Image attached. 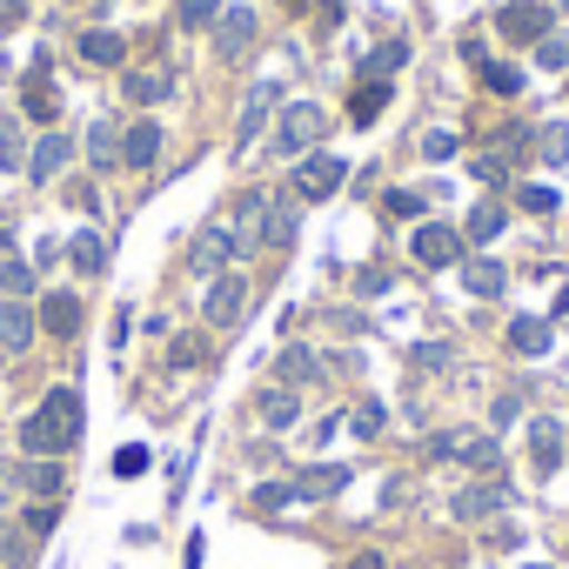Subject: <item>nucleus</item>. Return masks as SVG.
Here are the masks:
<instances>
[{"mask_svg": "<svg viewBox=\"0 0 569 569\" xmlns=\"http://www.w3.org/2000/svg\"><path fill=\"white\" fill-rule=\"evenodd\" d=\"M81 442V396L74 389H48L41 409L21 422V449L28 456H68Z\"/></svg>", "mask_w": 569, "mask_h": 569, "instance_id": "obj_1", "label": "nucleus"}, {"mask_svg": "<svg viewBox=\"0 0 569 569\" xmlns=\"http://www.w3.org/2000/svg\"><path fill=\"white\" fill-rule=\"evenodd\" d=\"M329 128L336 121L322 114V101H289V108H281V128H274V148L281 154H316Z\"/></svg>", "mask_w": 569, "mask_h": 569, "instance_id": "obj_2", "label": "nucleus"}, {"mask_svg": "<svg viewBox=\"0 0 569 569\" xmlns=\"http://www.w3.org/2000/svg\"><path fill=\"white\" fill-rule=\"evenodd\" d=\"M254 41H261V14H254V8H221V14H214V68L248 61Z\"/></svg>", "mask_w": 569, "mask_h": 569, "instance_id": "obj_3", "label": "nucleus"}, {"mask_svg": "<svg viewBox=\"0 0 569 569\" xmlns=\"http://www.w3.org/2000/svg\"><path fill=\"white\" fill-rule=\"evenodd\" d=\"M429 456L436 462H469V469H482V476H496V436H482V429H449V436H436L429 442Z\"/></svg>", "mask_w": 569, "mask_h": 569, "instance_id": "obj_4", "label": "nucleus"}, {"mask_svg": "<svg viewBox=\"0 0 569 569\" xmlns=\"http://www.w3.org/2000/svg\"><path fill=\"white\" fill-rule=\"evenodd\" d=\"M241 309H248V274H241V268H221V274L208 281V296H201V316H208L214 329H234Z\"/></svg>", "mask_w": 569, "mask_h": 569, "instance_id": "obj_5", "label": "nucleus"}, {"mask_svg": "<svg viewBox=\"0 0 569 569\" xmlns=\"http://www.w3.org/2000/svg\"><path fill=\"white\" fill-rule=\"evenodd\" d=\"M342 181H349V161H336V154H302V168H296V194L302 201H329V194H342Z\"/></svg>", "mask_w": 569, "mask_h": 569, "instance_id": "obj_6", "label": "nucleus"}, {"mask_svg": "<svg viewBox=\"0 0 569 569\" xmlns=\"http://www.w3.org/2000/svg\"><path fill=\"white\" fill-rule=\"evenodd\" d=\"M261 221H268V194H261V188L234 194V221H228V234H234V248H241V254H248V248H261Z\"/></svg>", "mask_w": 569, "mask_h": 569, "instance_id": "obj_7", "label": "nucleus"}, {"mask_svg": "<svg viewBox=\"0 0 569 569\" xmlns=\"http://www.w3.org/2000/svg\"><path fill=\"white\" fill-rule=\"evenodd\" d=\"M302 228V194H268V221H261V241L268 248H289Z\"/></svg>", "mask_w": 569, "mask_h": 569, "instance_id": "obj_8", "label": "nucleus"}, {"mask_svg": "<svg viewBox=\"0 0 569 569\" xmlns=\"http://www.w3.org/2000/svg\"><path fill=\"white\" fill-rule=\"evenodd\" d=\"M274 101H281L274 81H254V88H248V101H241V128H234V148H254V134H261V121L274 114Z\"/></svg>", "mask_w": 569, "mask_h": 569, "instance_id": "obj_9", "label": "nucleus"}, {"mask_svg": "<svg viewBox=\"0 0 569 569\" xmlns=\"http://www.w3.org/2000/svg\"><path fill=\"white\" fill-rule=\"evenodd\" d=\"M68 161H74V141L48 128V134H41V141L28 148V181H54V174H61Z\"/></svg>", "mask_w": 569, "mask_h": 569, "instance_id": "obj_10", "label": "nucleus"}, {"mask_svg": "<svg viewBox=\"0 0 569 569\" xmlns=\"http://www.w3.org/2000/svg\"><path fill=\"white\" fill-rule=\"evenodd\" d=\"M409 248H416V261H422V268H449V261H462V234H456V228H436V221H429V228H416V241H409Z\"/></svg>", "mask_w": 569, "mask_h": 569, "instance_id": "obj_11", "label": "nucleus"}, {"mask_svg": "<svg viewBox=\"0 0 569 569\" xmlns=\"http://www.w3.org/2000/svg\"><path fill=\"white\" fill-rule=\"evenodd\" d=\"M34 309L28 302H0V349H8V356H28L34 349Z\"/></svg>", "mask_w": 569, "mask_h": 569, "instance_id": "obj_12", "label": "nucleus"}, {"mask_svg": "<svg viewBox=\"0 0 569 569\" xmlns=\"http://www.w3.org/2000/svg\"><path fill=\"white\" fill-rule=\"evenodd\" d=\"M161 161V121H128L121 134V168H154Z\"/></svg>", "mask_w": 569, "mask_h": 569, "instance_id": "obj_13", "label": "nucleus"}, {"mask_svg": "<svg viewBox=\"0 0 569 569\" xmlns=\"http://www.w3.org/2000/svg\"><path fill=\"white\" fill-rule=\"evenodd\" d=\"M529 462H536V476H556V462H562V422L556 416L529 422Z\"/></svg>", "mask_w": 569, "mask_h": 569, "instance_id": "obj_14", "label": "nucleus"}, {"mask_svg": "<svg viewBox=\"0 0 569 569\" xmlns=\"http://www.w3.org/2000/svg\"><path fill=\"white\" fill-rule=\"evenodd\" d=\"M234 254H241V248H234V234H228V228H201V234H194V248H188V261H194L201 274H208V268L221 274Z\"/></svg>", "mask_w": 569, "mask_h": 569, "instance_id": "obj_15", "label": "nucleus"}, {"mask_svg": "<svg viewBox=\"0 0 569 569\" xmlns=\"http://www.w3.org/2000/svg\"><path fill=\"white\" fill-rule=\"evenodd\" d=\"M509 509V489L502 482H469L462 496H456V516L462 522H482V516H502Z\"/></svg>", "mask_w": 569, "mask_h": 569, "instance_id": "obj_16", "label": "nucleus"}, {"mask_svg": "<svg viewBox=\"0 0 569 569\" xmlns=\"http://www.w3.org/2000/svg\"><path fill=\"white\" fill-rule=\"evenodd\" d=\"M502 34L536 48V41L549 34V8H536V0H516V8H502Z\"/></svg>", "mask_w": 569, "mask_h": 569, "instance_id": "obj_17", "label": "nucleus"}, {"mask_svg": "<svg viewBox=\"0 0 569 569\" xmlns=\"http://www.w3.org/2000/svg\"><path fill=\"white\" fill-rule=\"evenodd\" d=\"M168 88H174V81H168V68H128V74H121V94H128L134 108H154Z\"/></svg>", "mask_w": 569, "mask_h": 569, "instance_id": "obj_18", "label": "nucleus"}, {"mask_svg": "<svg viewBox=\"0 0 569 569\" xmlns=\"http://www.w3.org/2000/svg\"><path fill=\"white\" fill-rule=\"evenodd\" d=\"M322 376V356L316 349H281V362H274V382L281 389H302V382H316Z\"/></svg>", "mask_w": 569, "mask_h": 569, "instance_id": "obj_19", "label": "nucleus"}, {"mask_svg": "<svg viewBox=\"0 0 569 569\" xmlns=\"http://www.w3.org/2000/svg\"><path fill=\"white\" fill-rule=\"evenodd\" d=\"M296 416H302V402H296V389H261V422L268 429H296Z\"/></svg>", "mask_w": 569, "mask_h": 569, "instance_id": "obj_20", "label": "nucleus"}, {"mask_svg": "<svg viewBox=\"0 0 569 569\" xmlns=\"http://www.w3.org/2000/svg\"><path fill=\"white\" fill-rule=\"evenodd\" d=\"M121 54H128L121 34H108V28H88V34H81V61H88V68H121Z\"/></svg>", "mask_w": 569, "mask_h": 569, "instance_id": "obj_21", "label": "nucleus"}, {"mask_svg": "<svg viewBox=\"0 0 569 569\" xmlns=\"http://www.w3.org/2000/svg\"><path fill=\"white\" fill-rule=\"evenodd\" d=\"M41 329L61 336V342H74V336H81V302H74V296H54V302L41 309Z\"/></svg>", "mask_w": 569, "mask_h": 569, "instance_id": "obj_22", "label": "nucleus"}, {"mask_svg": "<svg viewBox=\"0 0 569 569\" xmlns=\"http://www.w3.org/2000/svg\"><path fill=\"white\" fill-rule=\"evenodd\" d=\"M462 281H469V296H482V302H496V296L509 289L502 261H469V268H462Z\"/></svg>", "mask_w": 569, "mask_h": 569, "instance_id": "obj_23", "label": "nucleus"}, {"mask_svg": "<svg viewBox=\"0 0 569 569\" xmlns=\"http://www.w3.org/2000/svg\"><path fill=\"white\" fill-rule=\"evenodd\" d=\"M502 228H509V214H502V201H476V208H469V228H462V234H469V241L482 248V241H496Z\"/></svg>", "mask_w": 569, "mask_h": 569, "instance_id": "obj_24", "label": "nucleus"}, {"mask_svg": "<svg viewBox=\"0 0 569 569\" xmlns=\"http://www.w3.org/2000/svg\"><path fill=\"white\" fill-rule=\"evenodd\" d=\"M509 349H516V356H542V349H549V322H542V316H516V322H509Z\"/></svg>", "mask_w": 569, "mask_h": 569, "instance_id": "obj_25", "label": "nucleus"}, {"mask_svg": "<svg viewBox=\"0 0 569 569\" xmlns=\"http://www.w3.org/2000/svg\"><path fill=\"white\" fill-rule=\"evenodd\" d=\"M21 476V489H34V496H48V502H61V469H54V456H34L28 469H14Z\"/></svg>", "mask_w": 569, "mask_h": 569, "instance_id": "obj_26", "label": "nucleus"}, {"mask_svg": "<svg viewBox=\"0 0 569 569\" xmlns=\"http://www.w3.org/2000/svg\"><path fill=\"white\" fill-rule=\"evenodd\" d=\"M88 154H94V168L108 174V168H121V134H114V121H94L88 128Z\"/></svg>", "mask_w": 569, "mask_h": 569, "instance_id": "obj_27", "label": "nucleus"}, {"mask_svg": "<svg viewBox=\"0 0 569 569\" xmlns=\"http://www.w3.org/2000/svg\"><path fill=\"white\" fill-rule=\"evenodd\" d=\"M14 168H28V141L14 114H0V174H14Z\"/></svg>", "mask_w": 569, "mask_h": 569, "instance_id": "obj_28", "label": "nucleus"}, {"mask_svg": "<svg viewBox=\"0 0 569 569\" xmlns=\"http://www.w3.org/2000/svg\"><path fill=\"white\" fill-rule=\"evenodd\" d=\"M21 108H28V121H54V108H61V101H54V88H48V74H41V68L28 74V94H21Z\"/></svg>", "mask_w": 569, "mask_h": 569, "instance_id": "obj_29", "label": "nucleus"}, {"mask_svg": "<svg viewBox=\"0 0 569 569\" xmlns=\"http://www.w3.org/2000/svg\"><path fill=\"white\" fill-rule=\"evenodd\" d=\"M389 108V81H369V88H356V101H349V114H356V128H376V114Z\"/></svg>", "mask_w": 569, "mask_h": 569, "instance_id": "obj_30", "label": "nucleus"}, {"mask_svg": "<svg viewBox=\"0 0 569 569\" xmlns=\"http://www.w3.org/2000/svg\"><path fill=\"white\" fill-rule=\"evenodd\" d=\"M349 482V469H309L302 482H296V502H322V496H336Z\"/></svg>", "mask_w": 569, "mask_h": 569, "instance_id": "obj_31", "label": "nucleus"}, {"mask_svg": "<svg viewBox=\"0 0 569 569\" xmlns=\"http://www.w3.org/2000/svg\"><path fill=\"white\" fill-rule=\"evenodd\" d=\"M28 289H34V268H28V261H14V254H0V296L21 302Z\"/></svg>", "mask_w": 569, "mask_h": 569, "instance_id": "obj_32", "label": "nucleus"}, {"mask_svg": "<svg viewBox=\"0 0 569 569\" xmlns=\"http://www.w3.org/2000/svg\"><path fill=\"white\" fill-rule=\"evenodd\" d=\"M74 268H81V274H101V268H108V241H101L94 228L74 234Z\"/></svg>", "mask_w": 569, "mask_h": 569, "instance_id": "obj_33", "label": "nucleus"}, {"mask_svg": "<svg viewBox=\"0 0 569 569\" xmlns=\"http://www.w3.org/2000/svg\"><path fill=\"white\" fill-rule=\"evenodd\" d=\"M536 154H542V168H562L569 161V121H549L542 141H536Z\"/></svg>", "mask_w": 569, "mask_h": 569, "instance_id": "obj_34", "label": "nucleus"}, {"mask_svg": "<svg viewBox=\"0 0 569 569\" xmlns=\"http://www.w3.org/2000/svg\"><path fill=\"white\" fill-rule=\"evenodd\" d=\"M0 562H34V536L28 529H14V522H0Z\"/></svg>", "mask_w": 569, "mask_h": 569, "instance_id": "obj_35", "label": "nucleus"}, {"mask_svg": "<svg viewBox=\"0 0 569 569\" xmlns=\"http://www.w3.org/2000/svg\"><path fill=\"white\" fill-rule=\"evenodd\" d=\"M536 68H569V34H556V28H549V34L536 41Z\"/></svg>", "mask_w": 569, "mask_h": 569, "instance_id": "obj_36", "label": "nucleus"}, {"mask_svg": "<svg viewBox=\"0 0 569 569\" xmlns=\"http://www.w3.org/2000/svg\"><path fill=\"white\" fill-rule=\"evenodd\" d=\"M174 14H181L188 28H214V14H221V0H174Z\"/></svg>", "mask_w": 569, "mask_h": 569, "instance_id": "obj_37", "label": "nucleus"}, {"mask_svg": "<svg viewBox=\"0 0 569 569\" xmlns=\"http://www.w3.org/2000/svg\"><path fill=\"white\" fill-rule=\"evenodd\" d=\"M402 61H409V41H382V48L369 54V68H376V74H396Z\"/></svg>", "mask_w": 569, "mask_h": 569, "instance_id": "obj_38", "label": "nucleus"}, {"mask_svg": "<svg viewBox=\"0 0 569 569\" xmlns=\"http://www.w3.org/2000/svg\"><path fill=\"white\" fill-rule=\"evenodd\" d=\"M482 81H489L496 94H522V74H516V68H502V61H482Z\"/></svg>", "mask_w": 569, "mask_h": 569, "instance_id": "obj_39", "label": "nucleus"}, {"mask_svg": "<svg viewBox=\"0 0 569 569\" xmlns=\"http://www.w3.org/2000/svg\"><path fill=\"white\" fill-rule=\"evenodd\" d=\"M54 516H61V502H41V509H28V536L41 542V536H54Z\"/></svg>", "mask_w": 569, "mask_h": 569, "instance_id": "obj_40", "label": "nucleus"}, {"mask_svg": "<svg viewBox=\"0 0 569 569\" xmlns=\"http://www.w3.org/2000/svg\"><path fill=\"white\" fill-rule=\"evenodd\" d=\"M516 201H522L529 214H549V208H556V188H536V181H529V188H522Z\"/></svg>", "mask_w": 569, "mask_h": 569, "instance_id": "obj_41", "label": "nucleus"}, {"mask_svg": "<svg viewBox=\"0 0 569 569\" xmlns=\"http://www.w3.org/2000/svg\"><path fill=\"white\" fill-rule=\"evenodd\" d=\"M356 436H382V402H362L356 409Z\"/></svg>", "mask_w": 569, "mask_h": 569, "instance_id": "obj_42", "label": "nucleus"}, {"mask_svg": "<svg viewBox=\"0 0 569 569\" xmlns=\"http://www.w3.org/2000/svg\"><path fill=\"white\" fill-rule=\"evenodd\" d=\"M201 356H208V349H201V342H194V336H181V342H174V369H194V362H201Z\"/></svg>", "mask_w": 569, "mask_h": 569, "instance_id": "obj_43", "label": "nucleus"}, {"mask_svg": "<svg viewBox=\"0 0 569 569\" xmlns=\"http://www.w3.org/2000/svg\"><path fill=\"white\" fill-rule=\"evenodd\" d=\"M422 154H429V161H449V154H456V134H429Z\"/></svg>", "mask_w": 569, "mask_h": 569, "instance_id": "obj_44", "label": "nucleus"}, {"mask_svg": "<svg viewBox=\"0 0 569 569\" xmlns=\"http://www.w3.org/2000/svg\"><path fill=\"white\" fill-rule=\"evenodd\" d=\"M389 214H422V194H409V188H396V194H389Z\"/></svg>", "mask_w": 569, "mask_h": 569, "instance_id": "obj_45", "label": "nucleus"}, {"mask_svg": "<svg viewBox=\"0 0 569 569\" xmlns=\"http://www.w3.org/2000/svg\"><path fill=\"white\" fill-rule=\"evenodd\" d=\"M114 469H121V476H141V469H148V449H121Z\"/></svg>", "mask_w": 569, "mask_h": 569, "instance_id": "obj_46", "label": "nucleus"}, {"mask_svg": "<svg viewBox=\"0 0 569 569\" xmlns=\"http://www.w3.org/2000/svg\"><path fill=\"white\" fill-rule=\"evenodd\" d=\"M342 569H389V562H382V549H362V556H349Z\"/></svg>", "mask_w": 569, "mask_h": 569, "instance_id": "obj_47", "label": "nucleus"}, {"mask_svg": "<svg viewBox=\"0 0 569 569\" xmlns=\"http://www.w3.org/2000/svg\"><path fill=\"white\" fill-rule=\"evenodd\" d=\"M14 489H21V476H14V469H0V509L14 502Z\"/></svg>", "mask_w": 569, "mask_h": 569, "instance_id": "obj_48", "label": "nucleus"}, {"mask_svg": "<svg viewBox=\"0 0 569 569\" xmlns=\"http://www.w3.org/2000/svg\"><path fill=\"white\" fill-rule=\"evenodd\" d=\"M8 248H14V221H8V214H0V254H8Z\"/></svg>", "mask_w": 569, "mask_h": 569, "instance_id": "obj_49", "label": "nucleus"}, {"mask_svg": "<svg viewBox=\"0 0 569 569\" xmlns=\"http://www.w3.org/2000/svg\"><path fill=\"white\" fill-rule=\"evenodd\" d=\"M289 8H309V0H289Z\"/></svg>", "mask_w": 569, "mask_h": 569, "instance_id": "obj_50", "label": "nucleus"}, {"mask_svg": "<svg viewBox=\"0 0 569 569\" xmlns=\"http://www.w3.org/2000/svg\"><path fill=\"white\" fill-rule=\"evenodd\" d=\"M529 569H549V562H529Z\"/></svg>", "mask_w": 569, "mask_h": 569, "instance_id": "obj_51", "label": "nucleus"}, {"mask_svg": "<svg viewBox=\"0 0 569 569\" xmlns=\"http://www.w3.org/2000/svg\"><path fill=\"white\" fill-rule=\"evenodd\" d=\"M562 8H569V0H562Z\"/></svg>", "mask_w": 569, "mask_h": 569, "instance_id": "obj_52", "label": "nucleus"}]
</instances>
